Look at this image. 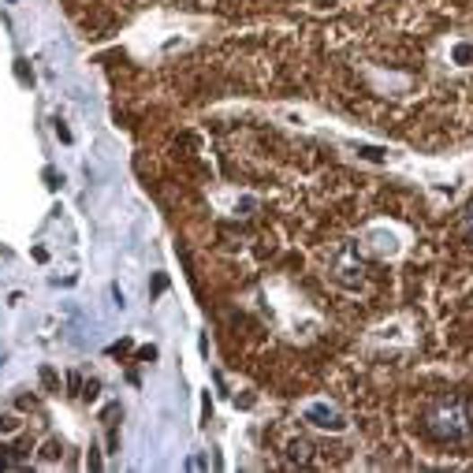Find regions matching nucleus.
Segmentation results:
<instances>
[{"mask_svg": "<svg viewBox=\"0 0 473 473\" xmlns=\"http://www.w3.org/2000/svg\"><path fill=\"white\" fill-rule=\"evenodd\" d=\"M421 429L436 443H466L473 436V399L466 391H447L421 414Z\"/></svg>", "mask_w": 473, "mask_h": 473, "instance_id": "1", "label": "nucleus"}, {"mask_svg": "<svg viewBox=\"0 0 473 473\" xmlns=\"http://www.w3.org/2000/svg\"><path fill=\"white\" fill-rule=\"evenodd\" d=\"M459 228H462V235H466V239L473 242V206H469V209L462 213V220H459Z\"/></svg>", "mask_w": 473, "mask_h": 473, "instance_id": "3", "label": "nucleus"}, {"mask_svg": "<svg viewBox=\"0 0 473 473\" xmlns=\"http://www.w3.org/2000/svg\"><path fill=\"white\" fill-rule=\"evenodd\" d=\"M310 421H313V425H320V429H343V417L336 410H325V407H313Z\"/></svg>", "mask_w": 473, "mask_h": 473, "instance_id": "2", "label": "nucleus"}]
</instances>
